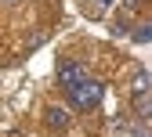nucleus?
Instances as JSON below:
<instances>
[{
	"mask_svg": "<svg viewBox=\"0 0 152 137\" xmlns=\"http://www.w3.org/2000/svg\"><path fill=\"white\" fill-rule=\"evenodd\" d=\"M98 4H112V0H98Z\"/></svg>",
	"mask_w": 152,
	"mask_h": 137,
	"instance_id": "0eeeda50",
	"label": "nucleus"
},
{
	"mask_svg": "<svg viewBox=\"0 0 152 137\" xmlns=\"http://www.w3.org/2000/svg\"><path fill=\"white\" fill-rule=\"evenodd\" d=\"M134 94H148V72H145V69L134 76Z\"/></svg>",
	"mask_w": 152,
	"mask_h": 137,
	"instance_id": "20e7f679",
	"label": "nucleus"
},
{
	"mask_svg": "<svg viewBox=\"0 0 152 137\" xmlns=\"http://www.w3.org/2000/svg\"><path fill=\"white\" fill-rule=\"evenodd\" d=\"M69 101L76 108H98V101H102V83L98 80H83V83L69 87Z\"/></svg>",
	"mask_w": 152,
	"mask_h": 137,
	"instance_id": "f257e3e1",
	"label": "nucleus"
},
{
	"mask_svg": "<svg viewBox=\"0 0 152 137\" xmlns=\"http://www.w3.org/2000/svg\"><path fill=\"white\" fill-rule=\"evenodd\" d=\"M134 40H138V43H148V40H152V25H138V29H134Z\"/></svg>",
	"mask_w": 152,
	"mask_h": 137,
	"instance_id": "39448f33",
	"label": "nucleus"
},
{
	"mask_svg": "<svg viewBox=\"0 0 152 137\" xmlns=\"http://www.w3.org/2000/svg\"><path fill=\"white\" fill-rule=\"evenodd\" d=\"M87 80V69L80 65V62H62L58 65V83L69 90V87H76V83H83Z\"/></svg>",
	"mask_w": 152,
	"mask_h": 137,
	"instance_id": "f03ea898",
	"label": "nucleus"
},
{
	"mask_svg": "<svg viewBox=\"0 0 152 137\" xmlns=\"http://www.w3.org/2000/svg\"><path fill=\"white\" fill-rule=\"evenodd\" d=\"M138 137H148V133H145V126H141V130H138Z\"/></svg>",
	"mask_w": 152,
	"mask_h": 137,
	"instance_id": "423d86ee",
	"label": "nucleus"
},
{
	"mask_svg": "<svg viewBox=\"0 0 152 137\" xmlns=\"http://www.w3.org/2000/svg\"><path fill=\"white\" fill-rule=\"evenodd\" d=\"M44 123H47V130H69V123H72V115L65 112V108H58V105H51L47 112H44Z\"/></svg>",
	"mask_w": 152,
	"mask_h": 137,
	"instance_id": "7ed1b4c3",
	"label": "nucleus"
}]
</instances>
